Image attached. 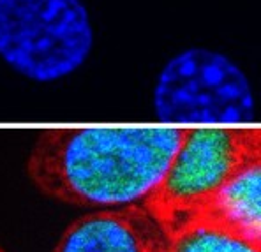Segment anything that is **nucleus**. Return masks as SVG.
<instances>
[{
	"label": "nucleus",
	"instance_id": "nucleus-5",
	"mask_svg": "<svg viewBox=\"0 0 261 252\" xmlns=\"http://www.w3.org/2000/svg\"><path fill=\"white\" fill-rule=\"evenodd\" d=\"M53 252H168L163 228L141 205L105 208L71 222Z\"/></svg>",
	"mask_w": 261,
	"mask_h": 252
},
{
	"label": "nucleus",
	"instance_id": "nucleus-4",
	"mask_svg": "<svg viewBox=\"0 0 261 252\" xmlns=\"http://www.w3.org/2000/svg\"><path fill=\"white\" fill-rule=\"evenodd\" d=\"M153 109L163 124H251L254 95L233 60L191 48L168 60L153 89Z\"/></svg>",
	"mask_w": 261,
	"mask_h": 252
},
{
	"label": "nucleus",
	"instance_id": "nucleus-2",
	"mask_svg": "<svg viewBox=\"0 0 261 252\" xmlns=\"http://www.w3.org/2000/svg\"><path fill=\"white\" fill-rule=\"evenodd\" d=\"M94 30L82 0H0V59L36 83H51L85 64Z\"/></svg>",
	"mask_w": 261,
	"mask_h": 252
},
{
	"label": "nucleus",
	"instance_id": "nucleus-6",
	"mask_svg": "<svg viewBox=\"0 0 261 252\" xmlns=\"http://www.w3.org/2000/svg\"><path fill=\"white\" fill-rule=\"evenodd\" d=\"M180 222L216 229L261 245V159L242 166L216 192L173 224Z\"/></svg>",
	"mask_w": 261,
	"mask_h": 252
},
{
	"label": "nucleus",
	"instance_id": "nucleus-8",
	"mask_svg": "<svg viewBox=\"0 0 261 252\" xmlns=\"http://www.w3.org/2000/svg\"><path fill=\"white\" fill-rule=\"evenodd\" d=\"M0 252H6V250H4V249H2V247H0Z\"/></svg>",
	"mask_w": 261,
	"mask_h": 252
},
{
	"label": "nucleus",
	"instance_id": "nucleus-3",
	"mask_svg": "<svg viewBox=\"0 0 261 252\" xmlns=\"http://www.w3.org/2000/svg\"><path fill=\"white\" fill-rule=\"evenodd\" d=\"M254 159H261L259 129H186L166 171L141 206L164 229Z\"/></svg>",
	"mask_w": 261,
	"mask_h": 252
},
{
	"label": "nucleus",
	"instance_id": "nucleus-1",
	"mask_svg": "<svg viewBox=\"0 0 261 252\" xmlns=\"http://www.w3.org/2000/svg\"><path fill=\"white\" fill-rule=\"evenodd\" d=\"M186 129H46L27 157L41 194L83 208L141 205L157 185Z\"/></svg>",
	"mask_w": 261,
	"mask_h": 252
},
{
	"label": "nucleus",
	"instance_id": "nucleus-7",
	"mask_svg": "<svg viewBox=\"0 0 261 252\" xmlns=\"http://www.w3.org/2000/svg\"><path fill=\"white\" fill-rule=\"evenodd\" d=\"M163 231L168 252H261V245L193 224H173Z\"/></svg>",
	"mask_w": 261,
	"mask_h": 252
}]
</instances>
